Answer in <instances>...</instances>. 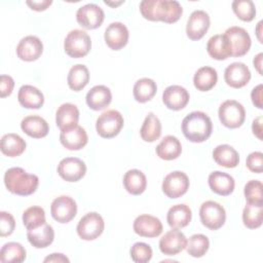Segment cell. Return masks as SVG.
<instances>
[{"instance_id": "cell-16", "label": "cell", "mask_w": 263, "mask_h": 263, "mask_svg": "<svg viewBox=\"0 0 263 263\" xmlns=\"http://www.w3.org/2000/svg\"><path fill=\"white\" fill-rule=\"evenodd\" d=\"M224 79L230 87L241 88L251 80V71L246 64L234 62L225 69Z\"/></svg>"}, {"instance_id": "cell-17", "label": "cell", "mask_w": 263, "mask_h": 263, "mask_svg": "<svg viewBox=\"0 0 263 263\" xmlns=\"http://www.w3.org/2000/svg\"><path fill=\"white\" fill-rule=\"evenodd\" d=\"M134 231L143 237H156L162 232V224L160 220L154 216L143 214L138 216L133 225Z\"/></svg>"}, {"instance_id": "cell-39", "label": "cell", "mask_w": 263, "mask_h": 263, "mask_svg": "<svg viewBox=\"0 0 263 263\" xmlns=\"http://www.w3.org/2000/svg\"><path fill=\"white\" fill-rule=\"evenodd\" d=\"M263 204L248 203L242 211L243 225L249 229H256L262 225Z\"/></svg>"}, {"instance_id": "cell-24", "label": "cell", "mask_w": 263, "mask_h": 263, "mask_svg": "<svg viewBox=\"0 0 263 263\" xmlns=\"http://www.w3.org/2000/svg\"><path fill=\"white\" fill-rule=\"evenodd\" d=\"M89 109L100 111L107 108L112 101L111 90L105 85H96L88 90L85 98Z\"/></svg>"}, {"instance_id": "cell-11", "label": "cell", "mask_w": 263, "mask_h": 263, "mask_svg": "<svg viewBox=\"0 0 263 263\" xmlns=\"http://www.w3.org/2000/svg\"><path fill=\"white\" fill-rule=\"evenodd\" d=\"M104 18L105 13L103 9L95 3H87L81 6L76 12L77 23L87 30L99 28L103 24Z\"/></svg>"}, {"instance_id": "cell-50", "label": "cell", "mask_w": 263, "mask_h": 263, "mask_svg": "<svg viewBox=\"0 0 263 263\" xmlns=\"http://www.w3.org/2000/svg\"><path fill=\"white\" fill-rule=\"evenodd\" d=\"M253 134L259 139L262 140V116H258L254 119L252 123Z\"/></svg>"}, {"instance_id": "cell-43", "label": "cell", "mask_w": 263, "mask_h": 263, "mask_svg": "<svg viewBox=\"0 0 263 263\" xmlns=\"http://www.w3.org/2000/svg\"><path fill=\"white\" fill-rule=\"evenodd\" d=\"M263 185L259 180H251L245 185L243 194L248 203L263 204Z\"/></svg>"}, {"instance_id": "cell-48", "label": "cell", "mask_w": 263, "mask_h": 263, "mask_svg": "<svg viewBox=\"0 0 263 263\" xmlns=\"http://www.w3.org/2000/svg\"><path fill=\"white\" fill-rule=\"evenodd\" d=\"M262 90H263V85L262 84H258L256 87L253 88V90L251 92L252 102L255 105V107H257L258 109H262L263 108Z\"/></svg>"}, {"instance_id": "cell-8", "label": "cell", "mask_w": 263, "mask_h": 263, "mask_svg": "<svg viewBox=\"0 0 263 263\" xmlns=\"http://www.w3.org/2000/svg\"><path fill=\"white\" fill-rule=\"evenodd\" d=\"M105 223L102 216L96 212H90L79 220L76 230L81 239L93 240L103 233Z\"/></svg>"}, {"instance_id": "cell-13", "label": "cell", "mask_w": 263, "mask_h": 263, "mask_svg": "<svg viewBox=\"0 0 263 263\" xmlns=\"http://www.w3.org/2000/svg\"><path fill=\"white\" fill-rule=\"evenodd\" d=\"M86 165L77 157H66L58 165L59 176L67 182H77L85 176Z\"/></svg>"}, {"instance_id": "cell-27", "label": "cell", "mask_w": 263, "mask_h": 263, "mask_svg": "<svg viewBox=\"0 0 263 263\" xmlns=\"http://www.w3.org/2000/svg\"><path fill=\"white\" fill-rule=\"evenodd\" d=\"M17 101L24 108L39 109L44 104V96L37 87L25 84L18 89Z\"/></svg>"}, {"instance_id": "cell-26", "label": "cell", "mask_w": 263, "mask_h": 263, "mask_svg": "<svg viewBox=\"0 0 263 263\" xmlns=\"http://www.w3.org/2000/svg\"><path fill=\"white\" fill-rule=\"evenodd\" d=\"M21 128L26 135L35 139L44 138L49 132L47 121L38 115L26 116L21 122Z\"/></svg>"}, {"instance_id": "cell-18", "label": "cell", "mask_w": 263, "mask_h": 263, "mask_svg": "<svg viewBox=\"0 0 263 263\" xmlns=\"http://www.w3.org/2000/svg\"><path fill=\"white\" fill-rule=\"evenodd\" d=\"M129 33L126 26L120 22L111 23L105 30L104 39L108 47L113 50L123 48L128 41Z\"/></svg>"}, {"instance_id": "cell-41", "label": "cell", "mask_w": 263, "mask_h": 263, "mask_svg": "<svg viewBox=\"0 0 263 263\" xmlns=\"http://www.w3.org/2000/svg\"><path fill=\"white\" fill-rule=\"evenodd\" d=\"M209 248H210L209 238L204 234L197 233L189 237L185 249L190 256L194 258H200L205 255Z\"/></svg>"}, {"instance_id": "cell-14", "label": "cell", "mask_w": 263, "mask_h": 263, "mask_svg": "<svg viewBox=\"0 0 263 263\" xmlns=\"http://www.w3.org/2000/svg\"><path fill=\"white\" fill-rule=\"evenodd\" d=\"M210 16L203 10H194L187 22L186 34L189 39L197 41L201 39L210 28Z\"/></svg>"}, {"instance_id": "cell-47", "label": "cell", "mask_w": 263, "mask_h": 263, "mask_svg": "<svg viewBox=\"0 0 263 263\" xmlns=\"http://www.w3.org/2000/svg\"><path fill=\"white\" fill-rule=\"evenodd\" d=\"M14 86V80L9 75H1L0 77V97L5 98L11 95Z\"/></svg>"}, {"instance_id": "cell-52", "label": "cell", "mask_w": 263, "mask_h": 263, "mask_svg": "<svg viewBox=\"0 0 263 263\" xmlns=\"http://www.w3.org/2000/svg\"><path fill=\"white\" fill-rule=\"evenodd\" d=\"M262 57H263V53L260 52V53H258V54L254 58V60H253L254 67L256 68V70L258 71V73H259L260 75H262V69H261V67H262Z\"/></svg>"}, {"instance_id": "cell-4", "label": "cell", "mask_w": 263, "mask_h": 263, "mask_svg": "<svg viewBox=\"0 0 263 263\" xmlns=\"http://www.w3.org/2000/svg\"><path fill=\"white\" fill-rule=\"evenodd\" d=\"M91 48V40L88 34L82 30H72L64 41L65 52L73 59L85 57Z\"/></svg>"}, {"instance_id": "cell-10", "label": "cell", "mask_w": 263, "mask_h": 263, "mask_svg": "<svg viewBox=\"0 0 263 263\" xmlns=\"http://www.w3.org/2000/svg\"><path fill=\"white\" fill-rule=\"evenodd\" d=\"M50 213L52 218L59 223H69L77 214V204L72 197L61 195L52 200Z\"/></svg>"}, {"instance_id": "cell-45", "label": "cell", "mask_w": 263, "mask_h": 263, "mask_svg": "<svg viewBox=\"0 0 263 263\" xmlns=\"http://www.w3.org/2000/svg\"><path fill=\"white\" fill-rule=\"evenodd\" d=\"M15 228V221L13 216L8 212H0V236H9Z\"/></svg>"}, {"instance_id": "cell-34", "label": "cell", "mask_w": 263, "mask_h": 263, "mask_svg": "<svg viewBox=\"0 0 263 263\" xmlns=\"http://www.w3.org/2000/svg\"><path fill=\"white\" fill-rule=\"evenodd\" d=\"M218 81L217 71L209 66L199 68L193 77V84L195 88L200 91H208L212 89Z\"/></svg>"}, {"instance_id": "cell-31", "label": "cell", "mask_w": 263, "mask_h": 263, "mask_svg": "<svg viewBox=\"0 0 263 263\" xmlns=\"http://www.w3.org/2000/svg\"><path fill=\"white\" fill-rule=\"evenodd\" d=\"M155 152L157 156L163 160H173L181 155L182 145L178 138L174 136H166L156 146Z\"/></svg>"}, {"instance_id": "cell-3", "label": "cell", "mask_w": 263, "mask_h": 263, "mask_svg": "<svg viewBox=\"0 0 263 263\" xmlns=\"http://www.w3.org/2000/svg\"><path fill=\"white\" fill-rule=\"evenodd\" d=\"M4 184L7 190L13 194L27 196L33 194L39 185L36 175L28 174L22 167H10L5 172Z\"/></svg>"}, {"instance_id": "cell-42", "label": "cell", "mask_w": 263, "mask_h": 263, "mask_svg": "<svg viewBox=\"0 0 263 263\" xmlns=\"http://www.w3.org/2000/svg\"><path fill=\"white\" fill-rule=\"evenodd\" d=\"M231 6L236 16L243 22H251L256 16V7L252 0H234Z\"/></svg>"}, {"instance_id": "cell-1", "label": "cell", "mask_w": 263, "mask_h": 263, "mask_svg": "<svg viewBox=\"0 0 263 263\" xmlns=\"http://www.w3.org/2000/svg\"><path fill=\"white\" fill-rule=\"evenodd\" d=\"M140 11L148 21L173 24L179 21L183 8L176 0H143L140 3Z\"/></svg>"}, {"instance_id": "cell-33", "label": "cell", "mask_w": 263, "mask_h": 263, "mask_svg": "<svg viewBox=\"0 0 263 263\" xmlns=\"http://www.w3.org/2000/svg\"><path fill=\"white\" fill-rule=\"evenodd\" d=\"M123 186L133 195L142 194L147 187V179L140 170H129L123 176Z\"/></svg>"}, {"instance_id": "cell-25", "label": "cell", "mask_w": 263, "mask_h": 263, "mask_svg": "<svg viewBox=\"0 0 263 263\" xmlns=\"http://www.w3.org/2000/svg\"><path fill=\"white\" fill-rule=\"evenodd\" d=\"M79 110L71 103L61 105L55 113V123L61 130H66L78 125Z\"/></svg>"}, {"instance_id": "cell-28", "label": "cell", "mask_w": 263, "mask_h": 263, "mask_svg": "<svg viewBox=\"0 0 263 263\" xmlns=\"http://www.w3.org/2000/svg\"><path fill=\"white\" fill-rule=\"evenodd\" d=\"M29 242L36 249H43L52 243L54 239V231L51 225L45 223L44 225L27 231Z\"/></svg>"}, {"instance_id": "cell-19", "label": "cell", "mask_w": 263, "mask_h": 263, "mask_svg": "<svg viewBox=\"0 0 263 263\" xmlns=\"http://www.w3.org/2000/svg\"><path fill=\"white\" fill-rule=\"evenodd\" d=\"M43 52L42 41L33 35L24 37L16 46L17 57L25 62H33L38 60Z\"/></svg>"}, {"instance_id": "cell-32", "label": "cell", "mask_w": 263, "mask_h": 263, "mask_svg": "<svg viewBox=\"0 0 263 263\" xmlns=\"http://www.w3.org/2000/svg\"><path fill=\"white\" fill-rule=\"evenodd\" d=\"M26 141L18 135L9 133L1 138V152L8 157H16L23 154L26 149Z\"/></svg>"}, {"instance_id": "cell-30", "label": "cell", "mask_w": 263, "mask_h": 263, "mask_svg": "<svg viewBox=\"0 0 263 263\" xmlns=\"http://www.w3.org/2000/svg\"><path fill=\"white\" fill-rule=\"evenodd\" d=\"M213 158L219 165L227 168H233L237 166L239 162L238 152L227 144L217 146L213 151Z\"/></svg>"}, {"instance_id": "cell-9", "label": "cell", "mask_w": 263, "mask_h": 263, "mask_svg": "<svg viewBox=\"0 0 263 263\" xmlns=\"http://www.w3.org/2000/svg\"><path fill=\"white\" fill-rule=\"evenodd\" d=\"M161 188L168 198H179L189 189V179L185 173L175 171L164 177Z\"/></svg>"}, {"instance_id": "cell-37", "label": "cell", "mask_w": 263, "mask_h": 263, "mask_svg": "<svg viewBox=\"0 0 263 263\" xmlns=\"http://www.w3.org/2000/svg\"><path fill=\"white\" fill-rule=\"evenodd\" d=\"M157 91L156 82L150 78H141L137 80L134 85V98L139 103H146L150 101Z\"/></svg>"}, {"instance_id": "cell-36", "label": "cell", "mask_w": 263, "mask_h": 263, "mask_svg": "<svg viewBox=\"0 0 263 263\" xmlns=\"http://www.w3.org/2000/svg\"><path fill=\"white\" fill-rule=\"evenodd\" d=\"M89 81V71L85 65L77 64L74 65L67 77L69 87L74 91H79L84 88Z\"/></svg>"}, {"instance_id": "cell-35", "label": "cell", "mask_w": 263, "mask_h": 263, "mask_svg": "<svg viewBox=\"0 0 263 263\" xmlns=\"http://www.w3.org/2000/svg\"><path fill=\"white\" fill-rule=\"evenodd\" d=\"M161 135V123L159 118L150 112L145 117V120L140 129V136L145 142L152 143L156 141Z\"/></svg>"}, {"instance_id": "cell-53", "label": "cell", "mask_w": 263, "mask_h": 263, "mask_svg": "<svg viewBox=\"0 0 263 263\" xmlns=\"http://www.w3.org/2000/svg\"><path fill=\"white\" fill-rule=\"evenodd\" d=\"M262 21H260L259 23H258V25H257V28H256V34H257V38H258V40H259V42L260 43H262L263 41H262V37H261V32H262V30H261V28H262Z\"/></svg>"}, {"instance_id": "cell-2", "label": "cell", "mask_w": 263, "mask_h": 263, "mask_svg": "<svg viewBox=\"0 0 263 263\" xmlns=\"http://www.w3.org/2000/svg\"><path fill=\"white\" fill-rule=\"evenodd\" d=\"M213 130L211 118L201 111H193L186 115L182 121V133L184 137L193 143L206 141Z\"/></svg>"}, {"instance_id": "cell-46", "label": "cell", "mask_w": 263, "mask_h": 263, "mask_svg": "<svg viewBox=\"0 0 263 263\" xmlns=\"http://www.w3.org/2000/svg\"><path fill=\"white\" fill-rule=\"evenodd\" d=\"M247 167L257 174H261L263 170V154L260 151H254L250 153L246 160Z\"/></svg>"}, {"instance_id": "cell-49", "label": "cell", "mask_w": 263, "mask_h": 263, "mask_svg": "<svg viewBox=\"0 0 263 263\" xmlns=\"http://www.w3.org/2000/svg\"><path fill=\"white\" fill-rule=\"evenodd\" d=\"M52 1L51 0H41V1H26V4L33 10L36 11H43L47 9L51 5Z\"/></svg>"}, {"instance_id": "cell-38", "label": "cell", "mask_w": 263, "mask_h": 263, "mask_svg": "<svg viewBox=\"0 0 263 263\" xmlns=\"http://www.w3.org/2000/svg\"><path fill=\"white\" fill-rule=\"evenodd\" d=\"M26 250L25 248L15 241H10L5 243L0 251V261L2 263L13 262L21 263L26 259Z\"/></svg>"}, {"instance_id": "cell-23", "label": "cell", "mask_w": 263, "mask_h": 263, "mask_svg": "<svg viewBox=\"0 0 263 263\" xmlns=\"http://www.w3.org/2000/svg\"><path fill=\"white\" fill-rule=\"evenodd\" d=\"M209 186L213 192L222 196H227L233 192L235 181L229 174L215 171L209 176Z\"/></svg>"}, {"instance_id": "cell-44", "label": "cell", "mask_w": 263, "mask_h": 263, "mask_svg": "<svg viewBox=\"0 0 263 263\" xmlns=\"http://www.w3.org/2000/svg\"><path fill=\"white\" fill-rule=\"evenodd\" d=\"M130 258L136 263H147L151 260L153 252L149 245L145 242H136L130 248Z\"/></svg>"}, {"instance_id": "cell-5", "label": "cell", "mask_w": 263, "mask_h": 263, "mask_svg": "<svg viewBox=\"0 0 263 263\" xmlns=\"http://www.w3.org/2000/svg\"><path fill=\"white\" fill-rule=\"evenodd\" d=\"M123 122V117L119 111L107 110L98 117L96 129L100 137L111 139L120 133Z\"/></svg>"}, {"instance_id": "cell-51", "label": "cell", "mask_w": 263, "mask_h": 263, "mask_svg": "<svg viewBox=\"0 0 263 263\" xmlns=\"http://www.w3.org/2000/svg\"><path fill=\"white\" fill-rule=\"evenodd\" d=\"M70 260L61 253H53L44 259V262H69Z\"/></svg>"}, {"instance_id": "cell-20", "label": "cell", "mask_w": 263, "mask_h": 263, "mask_svg": "<svg viewBox=\"0 0 263 263\" xmlns=\"http://www.w3.org/2000/svg\"><path fill=\"white\" fill-rule=\"evenodd\" d=\"M190 96L186 88L181 85H170L162 93V102L170 110L179 111L185 108L189 102Z\"/></svg>"}, {"instance_id": "cell-6", "label": "cell", "mask_w": 263, "mask_h": 263, "mask_svg": "<svg viewBox=\"0 0 263 263\" xmlns=\"http://www.w3.org/2000/svg\"><path fill=\"white\" fill-rule=\"evenodd\" d=\"M218 115L224 126L228 128H237L245 122L246 110L237 101L227 100L220 105Z\"/></svg>"}, {"instance_id": "cell-22", "label": "cell", "mask_w": 263, "mask_h": 263, "mask_svg": "<svg viewBox=\"0 0 263 263\" xmlns=\"http://www.w3.org/2000/svg\"><path fill=\"white\" fill-rule=\"evenodd\" d=\"M206 51L214 60L223 61L232 57L231 45L225 34L212 36L206 43Z\"/></svg>"}, {"instance_id": "cell-15", "label": "cell", "mask_w": 263, "mask_h": 263, "mask_svg": "<svg viewBox=\"0 0 263 263\" xmlns=\"http://www.w3.org/2000/svg\"><path fill=\"white\" fill-rule=\"evenodd\" d=\"M187 245V238L183 232L173 228L159 239V250L167 256H175L182 252Z\"/></svg>"}, {"instance_id": "cell-29", "label": "cell", "mask_w": 263, "mask_h": 263, "mask_svg": "<svg viewBox=\"0 0 263 263\" xmlns=\"http://www.w3.org/2000/svg\"><path fill=\"white\" fill-rule=\"evenodd\" d=\"M191 218H192L191 209L184 203L173 205L172 208H170L166 215L167 224L175 229L186 227L190 223Z\"/></svg>"}, {"instance_id": "cell-21", "label": "cell", "mask_w": 263, "mask_h": 263, "mask_svg": "<svg viewBox=\"0 0 263 263\" xmlns=\"http://www.w3.org/2000/svg\"><path fill=\"white\" fill-rule=\"evenodd\" d=\"M60 142L68 150L77 151L82 149L87 144L88 137L82 126L76 125L72 128L61 130Z\"/></svg>"}, {"instance_id": "cell-12", "label": "cell", "mask_w": 263, "mask_h": 263, "mask_svg": "<svg viewBox=\"0 0 263 263\" xmlns=\"http://www.w3.org/2000/svg\"><path fill=\"white\" fill-rule=\"evenodd\" d=\"M224 34L230 42L232 57L239 58L248 53L251 48L252 41L249 33L243 28L233 26L228 28Z\"/></svg>"}, {"instance_id": "cell-7", "label": "cell", "mask_w": 263, "mask_h": 263, "mask_svg": "<svg viewBox=\"0 0 263 263\" xmlns=\"http://www.w3.org/2000/svg\"><path fill=\"white\" fill-rule=\"evenodd\" d=\"M199 217L203 226L211 230H218L225 223L226 212L220 203L206 200L200 205Z\"/></svg>"}, {"instance_id": "cell-40", "label": "cell", "mask_w": 263, "mask_h": 263, "mask_svg": "<svg viewBox=\"0 0 263 263\" xmlns=\"http://www.w3.org/2000/svg\"><path fill=\"white\" fill-rule=\"evenodd\" d=\"M23 224L27 230L38 228L46 223L45 212L41 206L33 205L23 213Z\"/></svg>"}]
</instances>
